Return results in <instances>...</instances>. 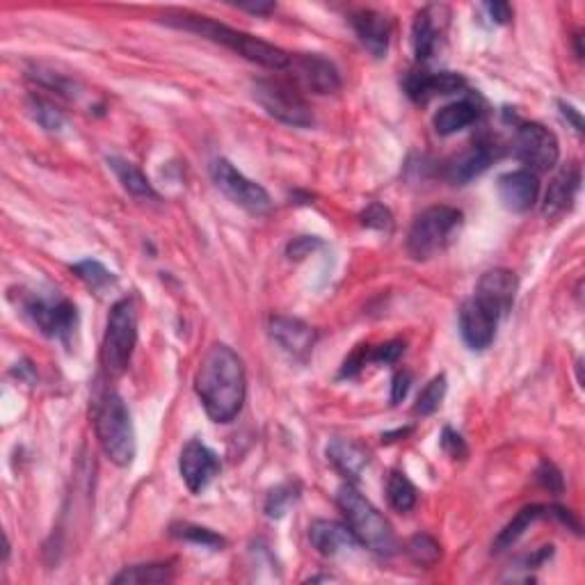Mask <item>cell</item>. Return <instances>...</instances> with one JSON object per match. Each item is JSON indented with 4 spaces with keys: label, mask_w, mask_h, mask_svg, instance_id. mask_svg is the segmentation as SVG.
<instances>
[{
    "label": "cell",
    "mask_w": 585,
    "mask_h": 585,
    "mask_svg": "<svg viewBox=\"0 0 585 585\" xmlns=\"http://www.w3.org/2000/svg\"><path fill=\"white\" fill-rule=\"evenodd\" d=\"M195 391L215 423L234 421L247 396L245 366L238 352L224 343H213L199 362Z\"/></svg>",
    "instance_id": "obj_1"
},
{
    "label": "cell",
    "mask_w": 585,
    "mask_h": 585,
    "mask_svg": "<svg viewBox=\"0 0 585 585\" xmlns=\"http://www.w3.org/2000/svg\"><path fill=\"white\" fill-rule=\"evenodd\" d=\"M163 21L170 23V26L174 28L195 32V35H202L206 39H211V42L227 46L229 51L243 55L245 60L261 64V67L284 71L288 67V60H291V53L282 51L279 46L263 42V39L259 37L247 35V32L224 26V23L208 19V16H199L190 12H170L163 16Z\"/></svg>",
    "instance_id": "obj_2"
},
{
    "label": "cell",
    "mask_w": 585,
    "mask_h": 585,
    "mask_svg": "<svg viewBox=\"0 0 585 585\" xmlns=\"http://www.w3.org/2000/svg\"><path fill=\"white\" fill-rule=\"evenodd\" d=\"M92 421L106 458L117 467H128L135 458L138 444H135L131 412L122 396L112 389H101L92 400Z\"/></svg>",
    "instance_id": "obj_3"
},
{
    "label": "cell",
    "mask_w": 585,
    "mask_h": 585,
    "mask_svg": "<svg viewBox=\"0 0 585 585\" xmlns=\"http://www.w3.org/2000/svg\"><path fill=\"white\" fill-rule=\"evenodd\" d=\"M336 506L346 517V524L355 533L359 544L378 556H394L398 551V538L394 528L384 519L382 512L373 506L355 485H343L336 494Z\"/></svg>",
    "instance_id": "obj_4"
},
{
    "label": "cell",
    "mask_w": 585,
    "mask_h": 585,
    "mask_svg": "<svg viewBox=\"0 0 585 585\" xmlns=\"http://www.w3.org/2000/svg\"><path fill=\"white\" fill-rule=\"evenodd\" d=\"M135 343H138V311L133 300L124 298L112 304L101 343V366L108 378H119L126 373Z\"/></svg>",
    "instance_id": "obj_5"
},
{
    "label": "cell",
    "mask_w": 585,
    "mask_h": 585,
    "mask_svg": "<svg viewBox=\"0 0 585 585\" xmlns=\"http://www.w3.org/2000/svg\"><path fill=\"white\" fill-rule=\"evenodd\" d=\"M462 227V211L453 206H430L416 215L410 234H407V252L416 261H428L451 243L455 231Z\"/></svg>",
    "instance_id": "obj_6"
},
{
    "label": "cell",
    "mask_w": 585,
    "mask_h": 585,
    "mask_svg": "<svg viewBox=\"0 0 585 585\" xmlns=\"http://www.w3.org/2000/svg\"><path fill=\"white\" fill-rule=\"evenodd\" d=\"M254 99L277 122L295 128H307L314 124V112H311L309 103L304 101V96L295 87L282 83V80H256Z\"/></svg>",
    "instance_id": "obj_7"
},
{
    "label": "cell",
    "mask_w": 585,
    "mask_h": 585,
    "mask_svg": "<svg viewBox=\"0 0 585 585\" xmlns=\"http://www.w3.org/2000/svg\"><path fill=\"white\" fill-rule=\"evenodd\" d=\"M21 309L32 320V325L48 339H60L67 343L78 325L76 307L62 298L51 300L37 293H26L21 295Z\"/></svg>",
    "instance_id": "obj_8"
},
{
    "label": "cell",
    "mask_w": 585,
    "mask_h": 585,
    "mask_svg": "<svg viewBox=\"0 0 585 585\" xmlns=\"http://www.w3.org/2000/svg\"><path fill=\"white\" fill-rule=\"evenodd\" d=\"M211 176L215 186H218L236 206L256 215L270 211L272 199L268 195V190L259 186V183H254L252 179H247L243 172L236 170V165L231 163V160L227 158L213 160Z\"/></svg>",
    "instance_id": "obj_9"
},
{
    "label": "cell",
    "mask_w": 585,
    "mask_h": 585,
    "mask_svg": "<svg viewBox=\"0 0 585 585\" xmlns=\"http://www.w3.org/2000/svg\"><path fill=\"white\" fill-rule=\"evenodd\" d=\"M512 149H515L519 163H524L526 170L533 174L554 170L560 158L558 138L547 126L538 122H526L517 126L515 147Z\"/></svg>",
    "instance_id": "obj_10"
},
{
    "label": "cell",
    "mask_w": 585,
    "mask_h": 585,
    "mask_svg": "<svg viewBox=\"0 0 585 585\" xmlns=\"http://www.w3.org/2000/svg\"><path fill=\"white\" fill-rule=\"evenodd\" d=\"M284 71L293 76V80L302 90L314 94H334L341 87V74L336 69V64L318 53L291 55Z\"/></svg>",
    "instance_id": "obj_11"
},
{
    "label": "cell",
    "mask_w": 585,
    "mask_h": 585,
    "mask_svg": "<svg viewBox=\"0 0 585 585\" xmlns=\"http://www.w3.org/2000/svg\"><path fill=\"white\" fill-rule=\"evenodd\" d=\"M517 288L519 282L515 272L508 268H494L480 277L474 298L501 320L510 314L517 298Z\"/></svg>",
    "instance_id": "obj_12"
},
{
    "label": "cell",
    "mask_w": 585,
    "mask_h": 585,
    "mask_svg": "<svg viewBox=\"0 0 585 585\" xmlns=\"http://www.w3.org/2000/svg\"><path fill=\"white\" fill-rule=\"evenodd\" d=\"M179 471L188 490L192 494H202L211 485V480L220 474V460L206 444L192 439V442L183 446Z\"/></svg>",
    "instance_id": "obj_13"
},
{
    "label": "cell",
    "mask_w": 585,
    "mask_h": 585,
    "mask_svg": "<svg viewBox=\"0 0 585 585\" xmlns=\"http://www.w3.org/2000/svg\"><path fill=\"white\" fill-rule=\"evenodd\" d=\"M496 327H499V318L476 298H469L460 307V334L471 350L490 348L494 343Z\"/></svg>",
    "instance_id": "obj_14"
},
{
    "label": "cell",
    "mask_w": 585,
    "mask_h": 585,
    "mask_svg": "<svg viewBox=\"0 0 585 585\" xmlns=\"http://www.w3.org/2000/svg\"><path fill=\"white\" fill-rule=\"evenodd\" d=\"M405 92L414 103H428L435 99V96H448L458 94L467 87V80L462 74H455V71H414L405 78Z\"/></svg>",
    "instance_id": "obj_15"
},
{
    "label": "cell",
    "mask_w": 585,
    "mask_h": 585,
    "mask_svg": "<svg viewBox=\"0 0 585 585\" xmlns=\"http://www.w3.org/2000/svg\"><path fill=\"white\" fill-rule=\"evenodd\" d=\"M272 341L282 348L286 355L295 359H307L316 346V330L300 318L275 316L270 320Z\"/></svg>",
    "instance_id": "obj_16"
},
{
    "label": "cell",
    "mask_w": 585,
    "mask_h": 585,
    "mask_svg": "<svg viewBox=\"0 0 585 585\" xmlns=\"http://www.w3.org/2000/svg\"><path fill=\"white\" fill-rule=\"evenodd\" d=\"M496 188H499L501 204L512 213L531 211L540 195L538 174H533L528 170H515V172L503 174Z\"/></svg>",
    "instance_id": "obj_17"
},
{
    "label": "cell",
    "mask_w": 585,
    "mask_h": 585,
    "mask_svg": "<svg viewBox=\"0 0 585 585\" xmlns=\"http://www.w3.org/2000/svg\"><path fill=\"white\" fill-rule=\"evenodd\" d=\"M309 542L325 558L341 556L346 551H355L357 547H362L348 524L332 522V519H316L309 526Z\"/></svg>",
    "instance_id": "obj_18"
},
{
    "label": "cell",
    "mask_w": 585,
    "mask_h": 585,
    "mask_svg": "<svg viewBox=\"0 0 585 585\" xmlns=\"http://www.w3.org/2000/svg\"><path fill=\"white\" fill-rule=\"evenodd\" d=\"M579 188H581L579 163H570V165L560 167V172L549 183L547 195H544L542 213L547 215V218H558V215L570 211Z\"/></svg>",
    "instance_id": "obj_19"
},
{
    "label": "cell",
    "mask_w": 585,
    "mask_h": 585,
    "mask_svg": "<svg viewBox=\"0 0 585 585\" xmlns=\"http://www.w3.org/2000/svg\"><path fill=\"white\" fill-rule=\"evenodd\" d=\"M352 28H355L359 42L366 46V51L373 58H387L389 39H391V21L389 16L375 10H359L352 14Z\"/></svg>",
    "instance_id": "obj_20"
},
{
    "label": "cell",
    "mask_w": 585,
    "mask_h": 585,
    "mask_svg": "<svg viewBox=\"0 0 585 585\" xmlns=\"http://www.w3.org/2000/svg\"><path fill=\"white\" fill-rule=\"evenodd\" d=\"M327 460L332 462V467L343 478L357 480L368 467V462H371V455L355 439H332L327 444Z\"/></svg>",
    "instance_id": "obj_21"
},
{
    "label": "cell",
    "mask_w": 585,
    "mask_h": 585,
    "mask_svg": "<svg viewBox=\"0 0 585 585\" xmlns=\"http://www.w3.org/2000/svg\"><path fill=\"white\" fill-rule=\"evenodd\" d=\"M494 154L490 147H485V144H474V147H469L467 151H462L458 158L451 160V165H448L446 176L448 181L455 183V186H464V183L474 181L476 176L483 174L487 167L492 165Z\"/></svg>",
    "instance_id": "obj_22"
},
{
    "label": "cell",
    "mask_w": 585,
    "mask_h": 585,
    "mask_svg": "<svg viewBox=\"0 0 585 585\" xmlns=\"http://www.w3.org/2000/svg\"><path fill=\"white\" fill-rule=\"evenodd\" d=\"M480 117V106L476 101L471 99H460V101H453L448 103V106L439 108L437 115L432 117V124H435V131L439 135H455L464 131V128H469L471 124H476Z\"/></svg>",
    "instance_id": "obj_23"
},
{
    "label": "cell",
    "mask_w": 585,
    "mask_h": 585,
    "mask_svg": "<svg viewBox=\"0 0 585 585\" xmlns=\"http://www.w3.org/2000/svg\"><path fill=\"white\" fill-rule=\"evenodd\" d=\"M437 39H439V30L435 23V16H432V7L416 14L414 26H412V46L416 53V60L426 62L432 58L437 48Z\"/></svg>",
    "instance_id": "obj_24"
},
{
    "label": "cell",
    "mask_w": 585,
    "mask_h": 585,
    "mask_svg": "<svg viewBox=\"0 0 585 585\" xmlns=\"http://www.w3.org/2000/svg\"><path fill=\"white\" fill-rule=\"evenodd\" d=\"M542 517H549V506H538V503H535V506H526L524 510H519L517 517L512 519V522L499 533V538L494 540V551L510 549L512 544L528 531V526L535 524Z\"/></svg>",
    "instance_id": "obj_25"
},
{
    "label": "cell",
    "mask_w": 585,
    "mask_h": 585,
    "mask_svg": "<svg viewBox=\"0 0 585 585\" xmlns=\"http://www.w3.org/2000/svg\"><path fill=\"white\" fill-rule=\"evenodd\" d=\"M108 163L112 167V172L117 174L119 183H122L128 195L144 197V199H156L158 197L154 186H151V181L147 179V176H144V172L140 170V167H135L133 163H126V160H122V158H110Z\"/></svg>",
    "instance_id": "obj_26"
},
{
    "label": "cell",
    "mask_w": 585,
    "mask_h": 585,
    "mask_svg": "<svg viewBox=\"0 0 585 585\" xmlns=\"http://www.w3.org/2000/svg\"><path fill=\"white\" fill-rule=\"evenodd\" d=\"M174 579L170 565L149 563V565H133L119 572L112 583L115 585H151V583H167Z\"/></svg>",
    "instance_id": "obj_27"
},
{
    "label": "cell",
    "mask_w": 585,
    "mask_h": 585,
    "mask_svg": "<svg viewBox=\"0 0 585 585\" xmlns=\"http://www.w3.org/2000/svg\"><path fill=\"white\" fill-rule=\"evenodd\" d=\"M387 499L396 512H410L416 506V487L403 471H391L389 474Z\"/></svg>",
    "instance_id": "obj_28"
},
{
    "label": "cell",
    "mask_w": 585,
    "mask_h": 585,
    "mask_svg": "<svg viewBox=\"0 0 585 585\" xmlns=\"http://www.w3.org/2000/svg\"><path fill=\"white\" fill-rule=\"evenodd\" d=\"M71 270H74V275L87 288H92V291H103V288H108L117 282V277L112 275V272L103 266L101 261H94V259L80 261V263H76V266H71Z\"/></svg>",
    "instance_id": "obj_29"
},
{
    "label": "cell",
    "mask_w": 585,
    "mask_h": 585,
    "mask_svg": "<svg viewBox=\"0 0 585 585\" xmlns=\"http://www.w3.org/2000/svg\"><path fill=\"white\" fill-rule=\"evenodd\" d=\"M407 556L419 567H435L442 560V544L428 533H419L407 542Z\"/></svg>",
    "instance_id": "obj_30"
},
{
    "label": "cell",
    "mask_w": 585,
    "mask_h": 585,
    "mask_svg": "<svg viewBox=\"0 0 585 585\" xmlns=\"http://www.w3.org/2000/svg\"><path fill=\"white\" fill-rule=\"evenodd\" d=\"M446 389H448V382H446V375H437V378H432L426 387L421 389L419 398H416V405H414V412L421 414V416H432L439 407H442L444 398H446Z\"/></svg>",
    "instance_id": "obj_31"
},
{
    "label": "cell",
    "mask_w": 585,
    "mask_h": 585,
    "mask_svg": "<svg viewBox=\"0 0 585 585\" xmlns=\"http://www.w3.org/2000/svg\"><path fill=\"white\" fill-rule=\"evenodd\" d=\"M172 535H176V538H181V540L202 544V547H208V549H222L224 547V538H220L218 533L208 531V528H202V526H192V524L174 526Z\"/></svg>",
    "instance_id": "obj_32"
},
{
    "label": "cell",
    "mask_w": 585,
    "mask_h": 585,
    "mask_svg": "<svg viewBox=\"0 0 585 585\" xmlns=\"http://www.w3.org/2000/svg\"><path fill=\"white\" fill-rule=\"evenodd\" d=\"M295 499H298V487L295 485L286 483L275 487L266 499V515L272 519L284 517L286 510L291 508V503H295Z\"/></svg>",
    "instance_id": "obj_33"
},
{
    "label": "cell",
    "mask_w": 585,
    "mask_h": 585,
    "mask_svg": "<svg viewBox=\"0 0 585 585\" xmlns=\"http://www.w3.org/2000/svg\"><path fill=\"white\" fill-rule=\"evenodd\" d=\"M32 76H35V80H39V83H42L44 87H48V90L67 96V99H76L78 96V92H76L78 85L74 83V80L64 78L60 74H53V71H42V69H37Z\"/></svg>",
    "instance_id": "obj_34"
},
{
    "label": "cell",
    "mask_w": 585,
    "mask_h": 585,
    "mask_svg": "<svg viewBox=\"0 0 585 585\" xmlns=\"http://www.w3.org/2000/svg\"><path fill=\"white\" fill-rule=\"evenodd\" d=\"M30 108H32V117H35L37 122L46 128V131H60V128L64 126L60 110L53 108L51 103H46L42 99H32Z\"/></svg>",
    "instance_id": "obj_35"
},
{
    "label": "cell",
    "mask_w": 585,
    "mask_h": 585,
    "mask_svg": "<svg viewBox=\"0 0 585 585\" xmlns=\"http://www.w3.org/2000/svg\"><path fill=\"white\" fill-rule=\"evenodd\" d=\"M362 224L375 231H391V227H394V215H391L387 206L371 204L366 206V211L362 213Z\"/></svg>",
    "instance_id": "obj_36"
},
{
    "label": "cell",
    "mask_w": 585,
    "mask_h": 585,
    "mask_svg": "<svg viewBox=\"0 0 585 585\" xmlns=\"http://www.w3.org/2000/svg\"><path fill=\"white\" fill-rule=\"evenodd\" d=\"M405 352V343L403 341H389L384 346L375 348L368 352V359L375 364H394L398 362V357Z\"/></svg>",
    "instance_id": "obj_37"
},
{
    "label": "cell",
    "mask_w": 585,
    "mask_h": 585,
    "mask_svg": "<svg viewBox=\"0 0 585 585\" xmlns=\"http://www.w3.org/2000/svg\"><path fill=\"white\" fill-rule=\"evenodd\" d=\"M538 483L544 487V490H549L551 494L563 492V476H560V471L547 460H544L538 469Z\"/></svg>",
    "instance_id": "obj_38"
},
{
    "label": "cell",
    "mask_w": 585,
    "mask_h": 585,
    "mask_svg": "<svg viewBox=\"0 0 585 585\" xmlns=\"http://www.w3.org/2000/svg\"><path fill=\"white\" fill-rule=\"evenodd\" d=\"M442 448L453 460H464L469 455V448L464 444L462 435H458V432L451 428H444L442 432Z\"/></svg>",
    "instance_id": "obj_39"
},
{
    "label": "cell",
    "mask_w": 585,
    "mask_h": 585,
    "mask_svg": "<svg viewBox=\"0 0 585 585\" xmlns=\"http://www.w3.org/2000/svg\"><path fill=\"white\" fill-rule=\"evenodd\" d=\"M320 245L323 243H320L316 236H300V238H293L291 243H288L286 254H288V259L300 261V259H304V256H309L311 252L318 250Z\"/></svg>",
    "instance_id": "obj_40"
},
{
    "label": "cell",
    "mask_w": 585,
    "mask_h": 585,
    "mask_svg": "<svg viewBox=\"0 0 585 585\" xmlns=\"http://www.w3.org/2000/svg\"><path fill=\"white\" fill-rule=\"evenodd\" d=\"M410 387H412V375L407 371L396 373L394 384H391V403H394V405L403 403L405 396L410 394Z\"/></svg>",
    "instance_id": "obj_41"
},
{
    "label": "cell",
    "mask_w": 585,
    "mask_h": 585,
    "mask_svg": "<svg viewBox=\"0 0 585 585\" xmlns=\"http://www.w3.org/2000/svg\"><path fill=\"white\" fill-rule=\"evenodd\" d=\"M485 10L490 12L492 21L501 23V26H506V23H510L512 19V7L508 3H499V0H494V3H487Z\"/></svg>",
    "instance_id": "obj_42"
},
{
    "label": "cell",
    "mask_w": 585,
    "mask_h": 585,
    "mask_svg": "<svg viewBox=\"0 0 585 585\" xmlns=\"http://www.w3.org/2000/svg\"><path fill=\"white\" fill-rule=\"evenodd\" d=\"M558 108H560V112H563V117L567 119V122H570L574 126V131L576 133H583V117H581V112L576 110L574 106H570V103H565V101H560Z\"/></svg>",
    "instance_id": "obj_43"
},
{
    "label": "cell",
    "mask_w": 585,
    "mask_h": 585,
    "mask_svg": "<svg viewBox=\"0 0 585 585\" xmlns=\"http://www.w3.org/2000/svg\"><path fill=\"white\" fill-rule=\"evenodd\" d=\"M238 7L252 14H270L272 10H275V5L272 3H250V5H238Z\"/></svg>",
    "instance_id": "obj_44"
},
{
    "label": "cell",
    "mask_w": 585,
    "mask_h": 585,
    "mask_svg": "<svg viewBox=\"0 0 585 585\" xmlns=\"http://www.w3.org/2000/svg\"><path fill=\"white\" fill-rule=\"evenodd\" d=\"M576 42H581V35H576ZM576 55H579V58H583V48H581V44H576Z\"/></svg>",
    "instance_id": "obj_45"
}]
</instances>
